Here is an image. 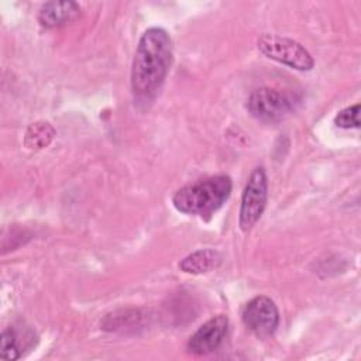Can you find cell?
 Segmentation results:
<instances>
[{"mask_svg": "<svg viewBox=\"0 0 361 361\" xmlns=\"http://www.w3.org/2000/svg\"><path fill=\"white\" fill-rule=\"evenodd\" d=\"M172 62L169 34L151 27L141 35L131 68V89L138 102H149L162 86Z\"/></svg>", "mask_w": 361, "mask_h": 361, "instance_id": "obj_1", "label": "cell"}, {"mask_svg": "<svg viewBox=\"0 0 361 361\" xmlns=\"http://www.w3.org/2000/svg\"><path fill=\"white\" fill-rule=\"evenodd\" d=\"M231 189L230 176L216 175L180 188L173 195L172 203L180 213L209 219L226 203Z\"/></svg>", "mask_w": 361, "mask_h": 361, "instance_id": "obj_2", "label": "cell"}, {"mask_svg": "<svg viewBox=\"0 0 361 361\" xmlns=\"http://www.w3.org/2000/svg\"><path fill=\"white\" fill-rule=\"evenodd\" d=\"M298 104L295 96L272 87H262L251 93L247 109L257 120L278 123L289 116Z\"/></svg>", "mask_w": 361, "mask_h": 361, "instance_id": "obj_3", "label": "cell"}, {"mask_svg": "<svg viewBox=\"0 0 361 361\" xmlns=\"http://www.w3.org/2000/svg\"><path fill=\"white\" fill-rule=\"evenodd\" d=\"M258 51L279 63L298 71H310L314 65L312 55L299 42L275 34H264L257 41Z\"/></svg>", "mask_w": 361, "mask_h": 361, "instance_id": "obj_4", "label": "cell"}, {"mask_svg": "<svg viewBox=\"0 0 361 361\" xmlns=\"http://www.w3.org/2000/svg\"><path fill=\"white\" fill-rule=\"evenodd\" d=\"M268 197V182L264 168H255L243 190L240 204V228L243 231L251 230L255 223L261 219Z\"/></svg>", "mask_w": 361, "mask_h": 361, "instance_id": "obj_5", "label": "cell"}, {"mask_svg": "<svg viewBox=\"0 0 361 361\" xmlns=\"http://www.w3.org/2000/svg\"><path fill=\"white\" fill-rule=\"evenodd\" d=\"M243 322L245 327L259 338L272 336L279 324V312L276 305L268 296H255L243 309Z\"/></svg>", "mask_w": 361, "mask_h": 361, "instance_id": "obj_6", "label": "cell"}, {"mask_svg": "<svg viewBox=\"0 0 361 361\" xmlns=\"http://www.w3.org/2000/svg\"><path fill=\"white\" fill-rule=\"evenodd\" d=\"M228 329V319L224 314H217L203 323L188 341V350L196 355L213 353L223 343Z\"/></svg>", "mask_w": 361, "mask_h": 361, "instance_id": "obj_7", "label": "cell"}, {"mask_svg": "<svg viewBox=\"0 0 361 361\" xmlns=\"http://www.w3.org/2000/svg\"><path fill=\"white\" fill-rule=\"evenodd\" d=\"M80 6L75 1H48L38 13V21L45 28H59L78 20Z\"/></svg>", "mask_w": 361, "mask_h": 361, "instance_id": "obj_8", "label": "cell"}, {"mask_svg": "<svg viewBox=\"0 0 361 361\" xmlns=\"http://www.w3.org/2000/svg\"><path fill=\"white\" fill-rule=\"evenodd\" d=\"M220 264H221L220 252H217L216 250L204 248L185 257L179 262V268L186 274L199 275V274H206L216 269Z\"/></svg>", "mask_w": 361, "mask_h": 361, "instance_id": "obj_9", "label": "cell"}, {"mask_svg": "<svg viewBox=\"0 0 361 361\" xmlns=\"http://www.w3.org/2000/svg\"><path fill=\"white\" fill-rule=\"evenodd\" d=\"M55 137L54 127L47 121H35L28 126L24 144L30 149H42L51 144Z\"/></svg>", "mask_w": 361, "mask_h": 361, "instance_id": "obj_10", "label": "cell"}, {"mask_svg": "<svg viewBox=\"0 0 361 361\" xmlns=\"http://www.w3.org/2000/svg\"><path fill=\"white\" fill-rule=\"evenodd\" d=\"M20 355H21V351H20L18 337L16 331L11 327L4 329L0 340V357L8 361H14V360H18Z\"/></svg>", "mask_w": 361, "mask_h": 361, "instance_id": "obj_11", "label": "cell"}, {"mask_svg": "<svg viewBox=\"0 0 361 361\" xmlns=\"http://www.w3.org/2000/svg\"><path fill=\"white\" fill-rule=\"evenodd\" d=\"M334 124L340 128H358L360 127V104L355 103L343 109L334 117Z\"/></svg>", "mask_w": 361, "mask_h": 361, "instance_id": "obj_12", "label": "cell"}]
</instances>
